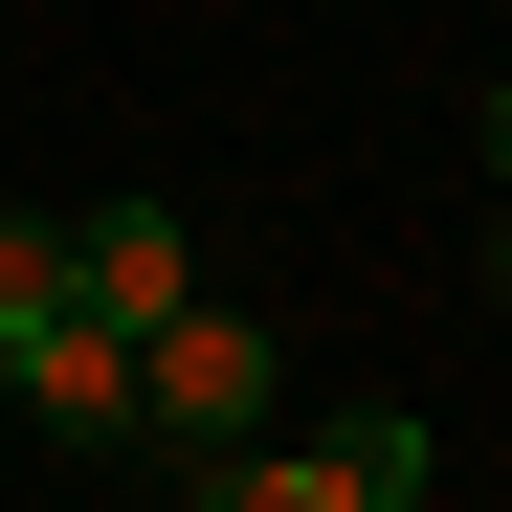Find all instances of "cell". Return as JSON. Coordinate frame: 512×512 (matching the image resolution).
Here are the masks:
<instances>
[{
	"label": "cell",
	"mask_w": 512,
	"mask_h": 512,
	"mask_svg": "<svg viewBox=\"0 0 512 512\" xmlns=\"http://www.w3.org/2000/svg\"><path fill=\"white\" fill-rule=\"evenodd\" d=\"M134 423H179V446H245V423H290V357H268L223 290H179V312L134 334Z\"/></svg>",
	"instance_id": "obj_1"
},
{
	"label": "cell",
	"mask_w": 512,
	"mask_h": 512,
	"mask_svg": "<svg viewBox=\"0 0 512 512\" xmlns=\"http://www.w3.org/2000/svg\"><path fill=\"white\" fill-rule=\"evenodd\" d=\"M0 401H23L45 446H134V334L112 312H45L23 357H0Z\"/></svg>",
	"instance_id": "obj_2"
},
{
	"label": "cell",
	"mask_w": 512,
	"mask_h": 512,
	"mask_svg": "<svg viewBox=\"0 0 512 512\" xmlns=\"http://www.w3.org/2000/svg\"><path fill=\"white\" fill-rule=\"evenodd\" d=\"M179 290H201V245H179V201H90V223H67V312H112V334H156Z\"/></svg>",
	"instance_id": "obj_3"
},
{
	"label": "cell",
	"mask_w": 512,
	"mask_h": 512,
	"mask_svg": "<svg viewBox=\"0 0 512 512\" xmlns=\"http://www.w3.org/2000/svg\"><path fill=\"white\" fill-rule=\"evenodd\" d=\"M312 468H334V512H423V490H446L423 401H334V423H312Z\"/></svg>",
	"instance_id": "obj_4"
},
{
	"label": "cell",
	"mask_w": 512,
	"mask_h": 512,
	"mask_svg": "<svg viewBox=\"0 0 512 512\" xmlns=\"http://www.w3.org/2000/svg\"><path fill=\"white\" fill-rule=\"evenodd\" d=\"M201 512H334V468L290 446V423H245V446H201Z\"/></svg>",
	"instance_id": "obj_5"
},
{
	"label": "cell",
	"mask_w": 512,
	"mask_h": 512,
	"mask_svg": "<svg viewBox=\"0 0 512 512\" xmlns=\"http://www.w3.org/2000/svg\"><path fill=\"white\" fill-rule=\"evenodd\" d=\"M45 312H67V223H45V201H0V357H23Z\"/></svg>",
	"instance_id": "obj_6"
},
{
	"label": "cell",
	"mask_w": 512,
	"mask_h": 512,
	"mask_svg": "<svg viewBox=\"0 0 512 512\" xmlns=\"http://www.w3.org/2000/svg\"><path fill=\"white\" fill-rule=\"evenodd\" d=\"M490 179H512V90H490Z\"/></svg>",
	"instance_id": "obj_7"
},
{
	"label": "cell",
	"mask_w": 512,
	"mask_h": 512,
	"mask_svg": "<svg viewBox=\"0 0 512 512\" xmlns=\"http://www.w3.org/2000/svg\"><path fill=\"white\" fill-rule=\"evenodd\" d=\"M490 290H512V223H490Z\"/></svg>",
	"instance_id": "obj_8"
}]
</instances>
